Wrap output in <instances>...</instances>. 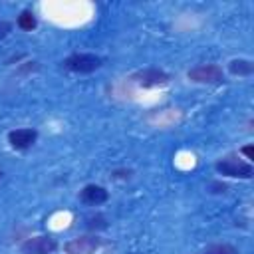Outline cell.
<instances>
[{
	"label": "cell",
	"instance_id": "11",
	"mask_svg": "<svg viewBox=\"0 0 254 254\" xmlns=\"http://www.w3.org/2000/svg\"><path fill=\"white\" fill-rule=\"evenodd\" d=\"M18 28H22V30H26V32H32V30L36 28V16H34V12L24 10V12L18 16Z\"/></svg>",
	"mask_w": 254,
	"mask_h": 254
},
{
	"label": "cell",
	"instance_id": "8",
	"mask_svg": "<svg viewBox=\"0 0 254 254\" xmlns=\"http://www.w3.org/2000/svg\"><path fill=\"white\" fill-rule=\"evenodd\" d=\"M79 196H81V200H83L85 204H95V206H97V204L107 202L109 192H107V189L101 187V185H85V187L81 189Z\"/></svg>",
	"mask_w": 254,
	"mask_h": 254
},
{
	"label": "cell",
	"instance_id": "13",
	"mask_svg": "<svg viewBox=\"0 0 254 254\" xmlns=\"http://www.w3.org/2000/svg\"><path fill=\"white\" fill-rule=\"evenodd\" d=\"M12 32V24L8 20H0V40H4Z\"/></svg>",
	"mask_w": 254,
	"mask_h": 254
},
{
	"label": "cell",
	"instance_id": "12",
	"mask_svg": "<svg viewBox=\"0 0 254 254\" xmlns=\"http://www.w3.org/2000/svg\"><path fill=\"white\" fill-rule=\"evenodd\" d=\"M105 226H107V222H105V218L101 214L87 218V228H105Z\"/></svg>",
	"mask_w": 254,
	"mask_h": 254
},
{
	"label": "cell",
	"instance_id": "6",
	"mask_svg": "<svg viewBox=\"0 0 254 254\" xmlns=\"http://www.w3.org/2000/svg\"><path fill=\"white\" fill-rule=\"evenodd\" d=\"M99 248H101V238L97 234L77 236L64 244L65 254H95Z\"/></svg>",
	"mask_w": 254,
	"mask_h": 254
},
{
	"label": "cell",
	"instance_id": "1",
	"mask_svg": "<svg viewBox=\"0 0 254 254\" xmlns=\"http://www.w3.org/2000/svg\"><path fill=\"white\" fill-rule=\"evenodd\" d=\"M214 169H216L218 175L232 177V179H252V175H254L252 165L246 163V161H240V159L234 157V155H228V157L216 161Z\"/></svg>",
	"mask_w": 254,
	"mask_h": 254
},
{
	"label": "cell",
	"instance_id": "14",
	"mask_svg": "<svg viewBox=\"0 0 254 254\" xmlns=\"http://www.w3.org/2000/svg\"><path fill=\"white\" fill-rule=\"evenodd\" d=\"M240 151H242V155H246V159H252V145H246Z\"/></svg>",
	"mask_w": 254,
	"mask_h": 254
},
{
	"label": "cell",
	"instance_id": "10",
	"mask_svg": "<svg viewBox=\"0 0 254 254\" xmlns=\"http://www.w3.org/2000/svg\"><path fill=\"white\" fill-rule=\"evenodd\" d=\"M194 254H238V250L232 244H210Z\"/></svg>",
	"mask_w": 254,
	"mask_h": 254
},
{
	"label": "cell",
	"instance_id": "4",
	"mask_svg": "<svg viewBox=\"0 0 254 254\" xmlns=\"http://www.w3.org/2000/svg\"><path fill=\"white\" fill-rule=\"evenodd\" d=\"M189 79L194 83H220L224 79V71L216 64H202L189 69Z\"/></svg>",
	"mask_w": 254,
	"mask_h": 254
},
{
	"label": "cell",
	"instance_id": "3",
	"mask_svg": "<svg viewBox=\"0 0 254 254\" xmlns=\"http://www.w3.org/2000/svg\"><path fill=\"white\" fill-rule=\"evenodd\" d=\"M56 250H58V240L54 236H48V234L26 238L20 244L22 254H54Z\"/></svg>",
	"mask_w": 254,
	"mask_h": 254
},
{
	"label": "cell",
	"instance_id": "5",
	"mask_svg": "<svg viewBox=\"0 0 254 254\" xmlns=\"http://www.w3.org/2000/svg\"><path fill=\"white\" fill-rule=\"evenodd\" d=\"M135 85L139 87H159V85H165L169 83V73L163 71V69H157V67H147V69H139L135 71L131 77H129Z\"/></svg>",
	"mask_w": 254,
	"mask_h": 254
},
{
	"label": "cell",
	"instance_id": "2",
	"mask_svg": "<svg viewBox=\"0 0 254 254\" xmlns=\"http://www.w3.org/2000/svg\"><path fill=\"white\" fill-rule=\"evenodd\" d=\"M101 64H103V60L95 54H71L62 62V65L73 73H91V71L99 69Z\"/></svg>",
	"mask_w": 254,
	"mask_h": 254
},
{
	"label": "cell",
	"instance_id": "9",
	"mask_svg": "<svg viewBox=\"0 0 254 254\" xmlns=\"http://www.w3.org/2000/svg\"><path fill=\"white\" fill-rule=\"evenodd\" d=\"M228 71H230L232 75H250V73L254 71V64H252L250 60L238 58V60H232V62L228 64Z\"/></svg>",
	"mask_w": 254,
	"mask_h": 254
},
{
	"label": "cell",
	"instance_id": "7",
	"mask_svg": "<svg viewBox=\"0 0 254 254\" xmlns=\"http://www.w3.org/2000/svg\"><path fill=\"white\" fill-rule=\"evenodd\" d=\"M38 139V131L36 129H30V127H24V129H14L8 133V143L12 149L16 151H26L30 149Z\"/></svg>",
	"mask_w": 254,
	"mask_h": 254
},
{
	"label": "cell",
	"instance_id": "15",
	"mask_svg": "<svg viewBox=\"0 0 254 254\" xmlns=\"http://www.w3.org/2000/svg\"><path fill=\"white\" fill-rule=\"evenodd\" d=\"M0 177H2V171H0Z\"/></svg>",
	"mask_w": 254,
	"mask_h": 254
}]
</instances>
